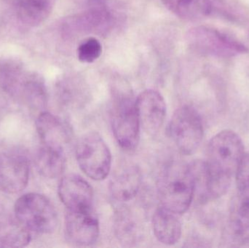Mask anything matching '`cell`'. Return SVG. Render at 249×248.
Segmentation results:
<instances>
[{
	"instance_id": "6da1fadb",
	"label": "cell",
	"mask_w": 249,
	"mask_h": 248,
	"mask_svg": "<svg viewBox=\"0 0 249 248\" xmlns=\"http://www.w3.org/2000/svg\"><path fill=\"white\" fill-rule=\"evenodd\" d=\"M244 154L242 140L234 131H221L212 138L204 163L208 199L220 198L228 192Z\"/></svg>"
},
{
	"instance_id": "7a4b0ae2",
	"label": "cell",
	"mask_w": 249,
	"mask_h": 248,
	"mask_svg": "<svg viewBox=\"0 0 249 248\" xmlns=\"http://www.w3.org/2000/svg\"><path fill=\"white\" fill-rule=\"evenodd\" d=\"M195 190L190 165L173 163L160 175L158 192L162 207L177 215L184 214L189 209Z\"/></svg>"
},
{
	"instance_id": "3957f363",
	"label": "cell",
	"mask_w": 249,
	"mask_h": 248,
	"mask_svg": "<svg viewBox=\"0 0 249 248\" xmlns=\"http://www.w3.org/2000/svg\"><path fill=\"white\" fill-rule=\"evenodd\" d=\"M15 215L19 224L32 232L51 234L56 229L58 216L51 201L43 195L29 193L18 199Z\"/></svg>"
},
{
	"instance_id": "277c9868",
	"label": "cell",
	"mask_w": 249,
	"mask_h": 248,
	"mask_svg": "<svg viewBox=\"0 0 249 248\" xmlns=\"http://www.w3.org/2000/svg\"><path fill=\"white\" fill-rule=\"evenodd\" d=\"M185 39L192 50L201 55L230 58L248 52L247 47L236 39L206 26L192 28Z\"/></svg>"
},
{
	"instance_id": "5b68a950",
	"label": "cell",
	"mask_w": 249,
	"mask_h": 248,
	"mask_svg": "<svg viewBox=\"0 0 249 248\" xmlns=\"http://www.w3.org/2000/svg\"><path fill=\"white\" fill-rule=\"evenodd\" d=\"M76 157L80 169L93 180H104L110 172L112 155L97 132H89L80 138L76 147Z\"/></svg>"
},
{
	"instance_id": "8992f818",
	"label": "cell",
	"mask_w": 249,
	"mask_h": 248,
	"mask_svg": "<svg viewBox=\"0 0 249 248\" xmlns=\"http://www.w3.org/2000/svg\"><path fill=\"white\" fill-rule=\"evenodd\" d=\"M115 21V15L105 0H90L84 12L67 18L61 32L64 36L75 33L105 34L113 27Z\"/></svg>"
},
{
	"instance_id": "52a82bcc",
	"label": "cell",
	"mask_w": 249,
	"mask_h": 248,
	"mask_svg": "<svg viewBox=\"0 0 249 248\" xmlns=\"http://www.w3.org/2000/svg\"><path fill=\"white\" fill-rule=\"evenodd\" d=\"M135 101L130 94H118L114 99L111 112L115 139L125 150L134 149L139 141L140 122Z\"/></svg>"
},
{
	"instance_id": "ba28073f",
	"label": "cell",
	"mask_w": 249,
	"mask_h": 248,
	"mask_svg": "<svg viewBox=\"0 0 249 248\" xmlns=\"http://www.w3.org/2000/svg\"><path fill=\"white\" fill-rule=\"evenodd\" d=\"M170 134L182 154H194L201 144L203 127L196 109L184 106L174 112L170 122Z\"/></svg>"
},
{
	"instance_id": "9c48e42d",
	"label": "cell",
	"mask_w": 249,
	"mask_h": 248,
	"mask_svg": "<svg viewBox=\"0 0 249 248\" xmlns=\"http://www.w3.org/2000/svg\"><path fill=\"white\" fill-rule=\"evenodd\" d=\"M65 233L67 240L77 246H90L97 241L99 224L90 211H70L65 215Z\"/></svg>"
},
{
	"instance_id": "30bf717a",
	"label": "cell",
	"mask_w": 249,
	"mask_h": 248,
	"mask_svg": "<svg viewBox=\"0 0 249 248\" xmlns=\"http://www.w3.org/2000/svg\"><path fill=\"white\" fill-rule=\"evenodd\" d=\"M135 103L140 126L149 135H155L162 127L166 114V104L162 95L156 90H144L139 95Z\"/></svg>"
},
{
	"instance_id": "8fae6325",
	"label": "cell",
	"mask_w": 249,
	"mask_h": 248,
	"mask_svg": "<svg viewBox=\"0 0 249 248\" xmlns=\"http://www.w3.org/2000/svg\"><path fill=\"white\" fill-rule=\"evenodd\" d=\"M29 163L25 156L8 153L0 157V189L8 194H18L27 186Z\"/></svg>"
},
{
	"instance_id": "7c38bea8",
	"label": "cell",
	"mask_w": 249,
	"mask_h": 248,
	"mask_svg": "<svg viewBox=\"0 0 249 248\" xmlns=\"http://www.w3.org/2000/svg\"><path fill=\"white\" fill-rule=\"evenodd\" d=\"M60 199L70 211H90L93 191L85 179L77 175L64 176L58 186Z\"/></svg>"
},
{
	"instance_id": "4fadbf2b",
	"label": "cell",
	"mask_w": 249,
	"mask_h": 248,
	"mask_svg": "<svg viewBox=\"0 0 249 248\" xmlns=\"http://www.w3.org/2000/svg\"><path fill=\"white\" fill-rule=\"evenodd\" d=\"M30 71L16 57L0 58V87L7 95L20 101Z\"/></svg>"
},
{
	"instance_id": "5bb4252c",
	"label": "cell",
	"mask_w": 249,
	"mask_h": 248,
	"mask_svg": "<svg viewBox=\"0 0 249 248\" xmlns=\"http://www.w3.org/2000/svg\"><path fill=\"white\" fill-rule=\"evenodd\" d=\"M36 128L42 145L64 149L70 141L68 127L58 116L49 112H43L38 116Z\"/></svg>"
},
{
	"instance_id": "9a60e30c",
	"label": "cell",
	"mask_w": 249,
	"mask_h": 248,
	"mask_svg": "<svg viewBox=\"0 0 249 248\" xmlns=\"http://www.w3.org/2000/svg\"><path fill=\"white\" fill-rule=\"evenodd\" d=\"M142 181L139 167L135 165H126L112 176L109 183V190L116 200L127 202L137 195Z\"/></svg>"
},
{
	"instance_id": "2e32d148",
	"label": "cell",
	"mask_w": 249,
	"mask_h": 248,
	"mask_svg": "<svg viewBox=\"0 0 249 248\" xmlns=\"http://www.w3.org/2000/svg\"><path fill=\"white\" fill-rule=\"evenodd\" d=\"M177 214L161 207L152 218L154 234L158 241L166 246L178 243L181 238V224Z\"/></svg>"
},
{
	"instance_id": "e0dca14e",
	"label": "cell",
	"mask_w": 249,
	"mask_h": 248,
	"mask_svg": "<svg viewBox=\"0 0 249 248\" xmlns=\"http://www.w3.org/2000/svg\"><path fill=\"white\" fill-rule=\"evenodd\" d=\"M55 0H17L16 12L19 20L35 27L45 21L53 8Z\"/></svg>"
},
{
	"instance_id": "ac0fdd59",
	"label": "cell",
	"mask_w": 249,
	"mask_h": 248,
	"mask_svg": "<svg viewBox=\"0 0 249 248\" xmlns=\"http://www.w3.org/2000/svg\"><path fill=\"white\" fill-rule=\"evenodd\" d=\"M170 11L189 21L203 20L210 16L213 9L210 0H161Z\"/></svg>"
},
{
	"instance_id": "d6986e66",
	"label": "cell",
	"mask_w": 249,
	"mask_h": 248,
	"mask_svg": "<svg viewBox=\"0 0 249 248\" xmlns=\"http://www.w3.org/2000/svg\"><path fill=\"white\" fill-rule=\"evenodd\" d=\"M35 163L38 171L44 177H58L65 168L64 150L42 145L36 154Z\"/></svg>"
},
{
	"instance_id": "ffe728a7",
	"label": "cell",
	"mask_w": 249,
	"mask_h": 248,
	"mask_svg": "<svg viewBox=\"0 0 249 248\" xmlns=\"http://www.w3.org/2000/svg\"><path fill=\"white\" fill-rule=\"evenodd\" d=\"M20 103L36 110L45 109L48 103V92L45 80L39 73L31 71Z\"/></svg>"
},
{
	"instance_id": "44dd1931",
	"label": "cell",
	"mask_w": 249,
	"mask_h": 248,
	"mask_svg": "<svg viewBox=\"0 0 249 248\" xmlns=\"http://www.w3.org/2000/svg\"><path fill=\"white\" fill-rule=\"evenodd\" d=\"M229 234L231 240L236 244L249 243V199H242L234 210L230 220Z\"/></svg>"
},
{
	"instance_id": "7402d4cb",
	"label": "cell",
	"mask_w": 249,
	"mask_h": 248,
	"mask_svg": "<svg viewBox=\"0 0 249 248\" xmlns=\"http://www.w3.org/2000/svg\"><path fill=\"white\" fill-rule=\"evenodd\" d=\"M29 230L21 224L0 222V248H22L30 243Z\"/></svg>"
},
{
	"instance_id": "603a6c76",
	"label": "cell",
	"mask_w": 249,
	"mask_h": 248,
	"mask_svg": "<svg viewBox=\"0 0 249 248\" xmlns=\"http://www.w3.org/2000/svg\"><path fill=\"white\" fill-rule=\"evenodd\" d=\"M77 58L83 64H91L100 58L102 45L97 38L90 36L83 40L77 48Z\"/></svg>"
},
{
	"instance_id": "cb8c5ba5",
	"label": "cell",
	"mask_w": 249,
	"mask_h": 248,
	"mask_svg": "<svg viewBox=\"0 0 249 248\" xmlns=\"http://www.w3.org/2000/svg\"><path fill=\"white\" fill-rule=\"evenodd\" d=\"M235 177L237 188L241 199L249 200V151L243 156Z\"/></svg>"
}]
</instances>
